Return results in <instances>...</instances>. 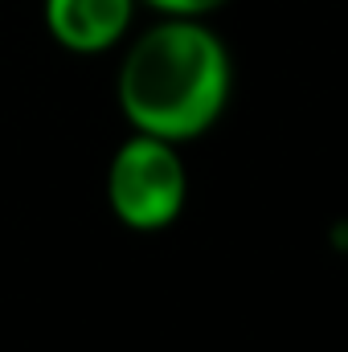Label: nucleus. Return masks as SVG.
Returning a JSON list of instances; mask_svg holds the SVG:
<instances>
[{"label":"nucleus","instance_id":"nucleus-1","mask_svg":"<svg viewBox=\"0 0 348 352\" xmlns=\"http://www.w3.org/2000/svg\"><path fill=\"white\" fill-rule=\"evenodd\" d=\"M234 90V62L205 16H164L119 66V111L131 131L184 144L205 135Z\"/></svg>","mask_w":348,"mask_h":352},{"label":"nucleus","instance_id":"nucleus-2","mask_svg":"<svg viewBox=\"0 0 348 352\" xmlns=\"http://www.w3.org/2000/svg\"><path fill=\"white\" fill-rule=\"evenodd\" d=\"M184 197H188V176L176 144L131 131L115 148L107 164V201L127 230L156 234L173 226L184 209Z\"/></svg>","mask_w":348,"mask_h":352},{"label":"nucleus","instance_id":"nucleus-3","mask_svg":"<svg viewBox=\"0 0 348 352\" xmlns=\"http://www.w3.org/2000/svg\"><path fill=\"white\" fill-rule=\"evenodd\" d=\"M140 0H45L50 37L70 54H107L131 29Z\"/></svg>","mask_w":348,"mask_h":352},{"label":"nucleus","instance_id":"nucleus-4","mask_svg":"<svg viewBox=\"0 0 348 352\" xmlns=\"http://www.w3.org/2000/svg\"><path fill=\"white\" fill-rule=\"evenodd\" d=\"M140 4L156 8L160 16H209L230 0H140Z\"/></svg>","mask_w":348,"mask_h":352}]
</instances>
